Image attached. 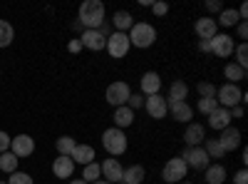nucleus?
I'll use <instances>...</instances> for the list:
<instances>
[{"mask_svg":"<svg viewBox=\"0 0 248 184\" xmlns=\"http://www.w3.org/2000/svg\"><path fill=\"white\" fill-rule=\"evenodd\" d=\"M209 43H211V52L218 55V57H231L233 55V37H229V35H214Z\"/></svg>","mask_w":248,"mask_h":184,"instance_id":"f8f14e48","label":"nucleus"},{"mask_svg":"<svg viewBox=\"0 0 248 184\" xmlns=\"http://www.w3.org/2000/svg\"><path fill=\"white\" fill-rule=\"evenodd\" d=\"M236 65L243 67V70H246V65H248V45H246V43H241V45L236 48Z\"/></svg>","mask_w":248,"mask_h":184,"instance_id":"f704fd0d","label":"nucleus"},{"mask_svg":"<svg viewBox=\"0 0 248 184\" xmlns=\"http://www.w3.org/2000/svg\"><path fill=\"white\" fill-rule=\"evenodd\" d=\"M223 75H226V77L231 80V85H236L238 80H246V70H243V67H238L236 63H229V65H226Z\"/></svg>","mask_w":248,"mask_h":184,"instance_id":"c85d7f7f","label":"nucleus"},{"mask_svg":"<svg viewBox=\"0 0 248 184\" xmlns=\"http://www.w3.org/2000/svg\"><path fill=\"white\" fill-rule=\"evenodd\" d=\"M186 95H189V85H186L184 80H176V83L171 85V90H169V100L181 102V100H186Z\"/></svg>","mask_w":248,"mask_h":184,"instance_id":"393cba45","label":"nucleus"},{"mask_svg":"<svg viewBox=\"0 0 248 184\" xmlns=\"http://www.w3.org/2000/svg\"><path fill=\"white\" fill-rule=\"evenodd\" d=\"M129 37H127V33H112L109 37H107V52L112 55V57H124L129 52Z\"/></svg>","mask_w":248,"mask_h":184,"instance_id":"423d86ee","label":"nucleus"},{"mask_svg":"<svg viewBox=\"0 0 248 184\" xmlns=\"http://www.w3.org/2000/svg\"><path fill=\"white\" fill-rule=\"evenodd\" d=\"M102 145H105V150L112 157L124 154L127 152V134H124L122 130H117V127H109V130H105V134H102Z\"/></svg>","mask_w":248,"mask_h":184,"instance_id":"7ed1b4c3","label":"nucleus"},{"mask_svg":"<svg viewBox=\"0 0 248 184\" xmlns=\"http://www.w3.org/2000/svg\"><path fill=\"white\" fill-rule=\"evenodd\" d=\"M167 112H171V117H174L176 122H189V119L194 117V110L186 105V100H181V102L167 100Z\"/></svg>","mask_w":248,"mask_h":184,"instance_id":"ddd939ff","label":"nucleus"},{"mask_svg":"<svg viewBox=\"0 0 248 184\" xmlns=\"http://www.w3.org/2000/svg\"><path fill=\"white\" fill-rule=\"evenodd\" d=\"M99 174H102V169H99L97 162H92V165H85V169H82V179H85L87 184L94 182V179H99Z\"/></svg>","mask_w":248,"mask_h":184,"instance_id":"473e14b6","label":"nucleus"},{"mask_svg":"<svg viewBox=\"0 0 248 184\" xmlns=\"http://www.w3.org/2000/svg\"><path fill=\"white\" fill-rule=\"evenodd\" d=\"M184 142L189 147H199L201 142H203V127L196 125V122H194V125H189V127H186V132H184Z\"/></svg>","mask_w":248,"mask_h":184,"instance_id":"4be33fe9","label":"nucleus"},{"mask_svg":"<svg viewBox=\"0 0 248 184\" xmlns=\"http://www.w3.org/2000/svg\"><path fill=\"white\" fill-rule=\"evenodd\" d=\"M127 102H129V105H127L129 110H139V107H144V97H141V95H129Z\"/></svg>","mask_w":248,"mask_h":184,"instance_id":"4c0bfd02","label":"nucleus"},{"mask_svg":"<svg viewBox=\"0 0 248 184\" xmlns=\"http://www.w3.org/2000/svg\"><path fill=\"white\" fill-rule=\"evenodd\" d=\"M196 35L201 40H211L214 35H218V25L214 17H199L196 20Z\"/></svg>","mask_w":248,"mask_h":184,"instance_id":"dca6fc26","label":"nucleus"},{"mask_svg":"<svg viewBox=\"0 0 248 184\" xmlns=\"http://www.w3.org/2000/svg\"><path fill=\"white\" fill-rule=\"evenodd\" d=\"M92 184H112V182H102V179H99V182H92Z\"/></svg>","mask_w":248,"mask_h":184,"instance_id":"09e8293b","label":"nucleus"},{"mask_svg":"<svg viewBox=\"0 0 248 184\" xmlns=\"http://www.w3.org/2000/svg\"><path fill=\"white\" fill-rule=\"evenodd\" d=\"M10 139H13V137H8V132H3V130H0V154L10 150Z\"/></svg>","mask_w":248,"mask_h":184,"instance_id":"58836bf2","label":"nucleus"},{"mask_svg":"<svg viewBox=\"0 0 248 184\" xmlns=\"http://www.w3.org/2000/svg\"><path fill=\"white\" fill-rule=\"evenodd\" d=\"M233 182H236V184H248V172H246V169H238L236 177H233Z\"/></svg>","mask_w":248,"mask_h":184,"instance_id":"a19ab883","label":"nucleus"},{"mask_svg":"<svg viewBox=\"0 0 248 184\" xmlns=\"http://www.w3.org/2000/svg\"><path fill=\"white\" fill-rule=\"evenodd\" d=\"M10 150L15 157H30L35 152V139L30 134H17L15 139H10Z\"/></svg>","mask_w":248,"mask_h":184,"instance_id":"9b49d317","label":"nucleus"},{"mask_svg":"<svg viewBox=\"0 0 248 184\" xmlns=\"http://www.w3.org/2000/svg\"><path fill=\"white\" fill-rule=\"evenodd\" d=\"M218 145L223 147V152H233L236 147H241V132H238L236 127H226V130H221Z\"/></svg>","mask_w":248,"mask_h":184,"instance_id":"4468645a","label":"nucleus"},{"mask_svg":"<svg viewBox=\"0 0 248 184\" xmlns=\"http://www.w3.org/2000/svg\"><path fill=\"white\" fill-rule=\"evenodd\" d=\"M236 23H241L236 10H221V17L216 20V25H223V28H233Z\"/></svg>","mask_w":248,"mask_h":184,"instance_id":"c756f323","label":"nucleus"},{"mask_svg":"<svg viewBox=\"0 0 248 184\" xmlns=\"http://www.w3.org/2000/svg\"><path fill=\"white\" fill-rule=\"evenodd\" d=\"M52 172H55V177H60V179H67V177H72V172H75V162H72L70 157H57V159L52 162Z\"/></svg>","mask_w":248,"mask_h":184,"instance_id":"aec40b11","label":"nucleus"},{"mask_svg":"<svg viewBox=\"0 0 248 184\" xmlns=\"http://www.w3.org/2000/svg\"><path fill=\"white\" fill-rule=\"evenodd\" d=\"M8 184H32V177L28 172H13L10 179H8Z\"/></svg>","mask_w":248,"mask_h":184,"instance_id":"c9c22d12","label":"nucleus"},{"mask_svg":"<svg viewBox=\"0 0 248 184\" xmlns=\"http://www.w3.org/2000/svg\"><path fill=\"white\" fill-rule=\"evenodd\" d=\"M152 10H154V15L161 17V15L169 13V5H167V3H152Z\"/></svg>","mask_w":248,"mask_h":184,"instance_id":"ea45409f","label":"nucleus"},{"mask_svg":"<svg viewBox=\"0 0 248 184\" xmlns=\"http://www.w3.org/2000/svg\"><path fill=\"white\" fill-rule=\"evenodd\" d=\"M0 184H8V182H0Z\"/></svg>","mask_w":248,"mask_h":184,"instance_id":"3c124183","label":"nucleus"},{"mask_svg":"<svg viewBox=\"0 0 248 184\" xmlns=\"http://www.w3.org/2000/svg\"><path fill=\"white\" fill-rule=\"evenodd\" d=\"M134 122V110H129L127 105L124 107H117L114 110V127L117 130H124V127H129Z\"/></svg>","mask_w":248,"mask_h":184,"instance_id":"412c9836","label":"nucleus"},{"mask_svg":"<svg viewBox=\"0 0 248 184\" xmlns=\"http://www.w3.org/2000/svg\"><path fill=\"white\" fill-rule=\"evenodd\" d=\"M70 184H87L85 179H75V182H70Z\"/></svg>","mask_w":248,"mask_h":184,"instance_id":"de8ad7c7","label":"nucleus"},{"mask_svg":"<svg viewBox=\"0 0 248 184\" xmlns=\"http://www.w3.org/2000/svg\"><path fill=\"white\" fill-rule=\"evenodd\" d=\"M79 23L87 30H99V25L105 23V3L102 0H85L79 5Z\"/></svg>","mask_w":248,"mask_h":184,"instance_id":"f257e3e1","label":"nucleus"},{"mask_svg":"<svg viewBox=\"0 0 248 184\" xmlns=\"http://www.w3.org/2000/svg\"><path fill=\"white\" fill-rule=\"evenodd\" d=\"M196 90L201 97H216V85H211V83H199Z\"/></svg>","mask_w":248,"mask_h":184,"instance_id":"e433bc0d","label":"nucleus"},{"mask_svg":"<svg viewBox=\"0 0 248 184\" xmlns=\"http://www.w3.org/2000/svg\"><path fill=\"white\" fill-rule=\"evenodd\" d=\"M209 125L214 130H226V127H231V110H226V107H216L211 115H209Z\"/></svg>","mask_w":248,"mask_h":184,"instance_id":"2eb2a0df","label":"nucleus"},{"mask_svg":"<svg viewBox=\"0 0 248 184\" xmlns=\"http://www.w3.org/2000/svg\"><path fill=\"white\" fill-rule=\"evenodd\" d=\"M75 147H77V145H75V139H72V137H67V134L57 139V154H60V157H70Z\"/></svg>","mask_w":248,"mask_h":184,"instance_id":"7c9ffc66","label":"nucleus"},{"mask_svg":"<svg viewBox=\"0 0 248 184\" xmlns=\"http://www.w3.org/2000/svg\"><path fill=\"white\" fill-rule=\"evenodd\" d=\"M199 48H201L203 52H211V43H209V40H201V43H199Z\"/></svg>","mask_w":248,"mask_h":184,"instance_id":"c03bdc74","label":"nucleus"},{"mask_svg":"<svg viewBox=\"0 0 248 184\" xmlns=\"http://www.w3.org/2000/svg\"><path fill=\"white\" fill-rule=\"evenodd\" d=\"M99 169H102V174H105L107 179H112V184H117V182H122V174H124V167L119 165L117 159H105L99 165Z\"/></svg>","mask_w":248,"mask_h":184,"instance_id":"a211bd4d","label":"nucleus"},{"mask_svg":"<svg viewBox=\"0 0 248 184\" xmlns=\"http://www.w3.org/2000/svg\"><path fill=\"white\" fill-rule=\"evenodd\" d=\"M132 25H134V17H132L127 10H117V13H114V28H117V33L132 30Z\"/></svg>","mask_w":248,"mask_h":184,"instance_id":"b1692460","label":"nucleus"},{"mask_svg":"<svg viewBox=\"0 0 248 184\" xmlns=\"http://www.w3.org/2000/svg\"><path fill=\"white\" fill-rule=\"evenodd\" d=\"M238 37H241V40L248 37V25H246V20H241V23H238Z\"/></svg>","mask_w":248,"mask_h":184,"instance_id":"37998d69","label":"nucleus"},{"mask_svg":"<svg viewBox=\"0 0 248 184\" xmlns=\"http://www.w3.org/2000/svg\"><path fill=\"white\" fill-rule=\"evenodd\" d=\"M0 169L8 172V174L17 172V157L13 152H3V154H0Z\"/></svg>","mask_w":248,"mask_h":184,"instance_id":"cd10ccee","label":"nucleus"},{"mask_svg":"<svg viewBox=\"0 0 248 184\" xmlns=\"http://www.w3.org/2000/svg\"><path fill=\"white\" fill-rule=\"evenodd\" d=\"M216 107H218L216 97H201V100H199V112H201V115H211Z\"/></svg>","mask_w":248,"mask_h":184,"instance_id":"72a5a7b5","label":"nucleus"},{"mask_svg":"<svg viewBox=\"0 0 248 184\" xmlns=\"http://www.w3.org/2000/svg\"><path fill=\"white\" fill-rule=\"evenodd\" d=\"M15 37V30L8 20H0V48H8Z\"/></svg>","mask_w":248,"mask_h":184,"instance_id":"bb28decb","label":"nucleus"},{"mask_svg":"<svg viewBox=\"0 0 248 184\" xmlns=\"http://www.w3.org/2000/svg\"><path fill=\"white\" fill-rule=\"evenodd\" d=\"M129 45H134V48H152L154 45V40H156V30H154V25H149V23H137V25H132V30H129Z\"/></svg>","mask_w":248,"mask_h":184,"instance_id":"f03ea898","label":"nucleus"},{"mask_svg":"<svg viewBox=\"0 0 248 184\" xmlns=\"http://www.w3.org/2000/svg\"><path fill=\"white\" fill-rule=\"evenodd\" d=\"M203 152L209 154V159L214 157V159H221L226 152H223V147L218 145V139H206V147H203Z\"/></svg>","mask_w":248,"mask_h":184,"instance_id":"2f4dec72","label":"nucleus"},{"mask_svg":"<svg viewBox=\"0 0 248 184\" xmlns=\"http://www.w3.org/2000/svg\"><path fill=\"white\" fill-rule=\"evenodd\" d=\"M186 172H189V167H186V162H184L181 157H174V159H169L167 165H164L161 177H164V182L174 184V182H181V179L186 177Z\"/></svg>","mask_w":248,"mask_h":184,"instance_id":"39448f33","label":"nucleus"},{"mask_svg":"<svg viewBox=\"0 0 248 184\" xmlns=\"http://www.w3.org/2000/svg\"><path fill=\"white\" fill-rule=\"evenodd\" d=\"M79 43H82V48L99 52V50L107 48V35L102 33V30H85V33H82V37H79Z\"/></svg>","mask_w":248,"mask_h":184,"instance_id":"6e6552de","label":"nucleus"},{"mask_svg":"<svg viewBox=\"0 0 248 184\" xmlns=\"http://www.w3.org/2000/svg\"><path fill=\"white\" fill-rule=\"evenodd\" d=\"M181 159L186 162V167H194V169H206L209 167V154L203 152V147H189Z\"/></svg>","mask_w":248,"mask_h":184,"instance_id":"1a4fd4ad","label":"nucleus"},{"mask_svg":"<svg viewBox=\"0 0 248 184\" xmlns=\"http://www.w3.org/2000/svg\"><path fill=\"white\" fill-rule=\"evenodd\" d=\"M181 184H191V182H181Z\"/></svg>","mask_w":248,"mask_h":184,"instance_id":"8fccbe9b","label":"nucleus"},{"mask_svg":"<svg viewBox=\"0 0 248 184\" xmlns=\"http://www.w3.org/2000/svg\"><path fill=\"white\" fill-rule=\"evenodd\" d=\"M129 95H132V90H129L127 83H112L107 87V102L112 107H124L127 100H129Z\"/></svg>","mask_w":248,"mask_h":184,"instance_id":"0eeeda50","label":"nucleus"},{"mask_svg":"<svg viewBox=\"0 0 248 184\" xmlns=\"http://www.w3.org/2000/svg\"><path fill=\"white\" fill-rule=\"evenodd\" d=\"M206 8H209L211 13H221V10H223V5L218 3V0H209V3H206Z\"/></svg>","mask_w":248,"mask_h":184,"instance_id":"79ce46f5","label":"nucleus"},{"mask_svg":"<svg viewBox=\"0 0 248 184\" xmlns=\"http://www.w3.org/2000/svg\"><path fill=\"white\" fill-rule=\"evenodd\" d=\"M139 85H141V92L147 95V97H149V95H159V90H161V77H159L156 72H144Z\"/></svg>","mask_w":248,"mask_h":184,"instance_id":"f3484780","label":"nucleus"},{"mask_svg":"<svg viewBox=\"0 0 248 184\" xmlns=\"http://www.w3.org/2000/svg\"><path fill=\"white\" fill-rule=\"evenodd\" d=\"M122 182L124 184H141L144 182V167L141 165H132L129 169H124Z\"/></svg>","mask_w":248,"mask_h":184,"instance_id":"5701e85b","label":"nucleus"},{"mask_svg":"<svg viewBox=\"0 0 248 184\" xmlns=\"http://www.w3.org/2000/svg\"><path fill=\"white\" fill-rule=\"evenodd\" d=\"M144 110H147L149 117L154 119H164L169 112H167V100H164L161 95H149L147 100H144Z\"/></svg>","mask_w":248,"mask_h":184,"instance_id":"9d476101","label":"nucleus"},{"mask_svg":"<svg viewBox=\"0 0 248 184\" xmlns=\"http://www.w3.org/2000/svg\"><path fill=\"white\" fill-rule=\"evenodd\" d=\"M231 110H233V112H231V119H233V117H241V115H243V107H241V105H236V107H231Z\"/></svg>","mask_w":248,"mask_h":184,"instance_id":"a18cd8bd","label":"nucleus"},{"mask_svg":"<svg viewBox=\"0 0 248 184\" xmlns=\"http://www.w3.org/2000/svg\"><path fill=\"white\" fill-rule=\"evenodd\" d=\"M216 102H221L218 107L231 110V107H236V105H241V102H243V92L238 90V85L226 83L223 87H218V90H216Z\"/></svg>","mask_w":248,"mask_h":184,"instance_id":"20e7f679","label":"nucleus"},{"mask_svg":"<svg viewBox=\"0 0 248 184\" xmlns=\"http://www.w3.org/2000/svg\"><path fill=\"white\" fill-rule=\"evenodd\" d=\"M223 179H226V169L221 165L206 167V184H223Z\"/></svg>","mask_w":248,"mask_h":184,"instance_id":"a878e982","label":"nucleus"},{"mask_svg":"<svg viewBox=\"0 0 248 184\" xmlns=\"http://www.w3.org/2000/svg\"><path fill=\"white\" fill-rule=\"evenodd\" d=\"M79 48H82V43H79V40H75V43H70V50H72V52H77Z\"/></svg>","mask_w":248,"mask_h":184,"instance_id":"49530a36","label":"nucleus"},{"mask_svg":"<svg viewBox=\"0 0 248 184\" xmlns=\"http://www.w3.org/2000/svg\"><path fill=\"white\" fill-rule=\"evenodd\" d=\"M70 159L77 162V165H92V162L97 159V154H94V150H92L90 145H77V147L72 150Z\"/></svg>","mask_w":248,"mask_h":184,"instance_id":"6ab92c4d","label":"nucleus"}]
</instances>
